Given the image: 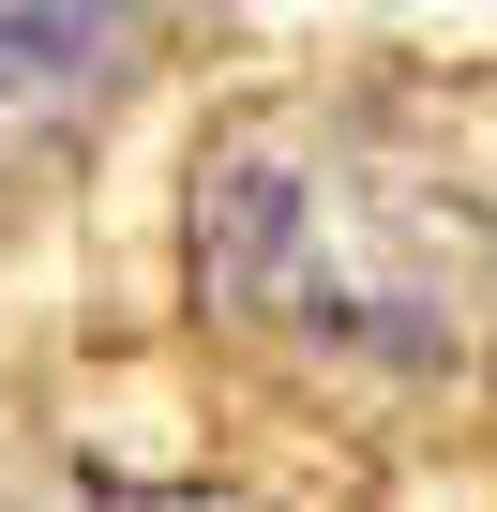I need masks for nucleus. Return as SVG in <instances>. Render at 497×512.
Segmentation results:
<instances>
[{"label": "nucleus", "instance_id": "obj_1", "mask_svg": "<svg viewBox=\"0 0 497 512\" xmlns=\"http://www.w3.org/2000/svg\"><path fill=\"white\" fill-rule=\"evenodd\" d=\"M196 317L317 392H452L497 362V211L347 106H241L196 151Z\"/></svg>", "mask_w": 497, "mask_h": 512}, {"label": "nucleus", "instance_id": "obj_2", "mask_svg": "<svg viewBox=\"0 0 497 512\" xmlns=\"http://www.w3.org/2000/svg\"><path fill=\"white\" fill-rule=\"evenodd\" d=\"M166 31V0H0V166L76 151Z\"/></svg>", "mask_w": 497, "mask_h": 512}]
</instances>
